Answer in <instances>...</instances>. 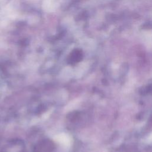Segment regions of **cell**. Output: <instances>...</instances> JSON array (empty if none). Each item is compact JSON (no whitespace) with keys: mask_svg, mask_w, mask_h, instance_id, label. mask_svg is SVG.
I'll return each mask as SVG.
<instances>
[{"mask_svg":"<svg viewBox=\"0 0 152 152\" xmlns=\"http://www.w3.org/2000/svg\"><path fill=\"white\" fill-rule=\"evenodd\" d=\"M82 58V54L79 50H74V52L71 54L69 61L71 64H74L78 62Z\"/></svg>","mask_w":152,"mask_h":152,"instance_id":"obj_1","label":"cell"}]
</instances>
